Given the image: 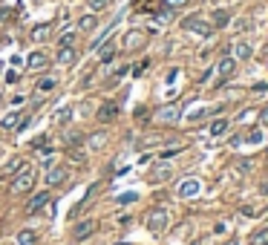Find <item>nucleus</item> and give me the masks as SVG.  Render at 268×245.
Masks as SVG:
<instances>
[{"mask_svg": "<svg viewBox=\"0 0 268 245\" xmlns=\"http://www.w3.org/2000/svg\"><path fill=\"white\" fill-rule=\"evenodd\" d=\"M35 182H38V170L29 167V164H23L15 173V179H12V194H29L35 188Z\"/></svg>", "mask_w": 268, "mask_h": 245, "instance_id": "nucleus-1", "label": "nucleus"}, {"mask_svg": "<svg viewBox=\"0 0 268 245\" xmlns=\"http://www.w3.org/2000/svg\"><path fill=\"white\" fill-rule=\"evenodd\" d=\"M144 222H147V231H150V234H165L170 225V211L168 208H150L147 216H144Z\"/></svg>", "mask_w": 268, "mask_h": 245, "instance_id": "nucleus-2", "label": "nucleus"}, {"mask_svg": "<svg viewBox=\"0 0 268 245\" xmlns=\"http://www.w3.org/2000/svg\"><path fill=\"white\" fill-rule=\"evenodd\" d=\"M182 29H187V32H196V35H202V38H211V35H214L211 20H205V17H199V15L184 17V20H182Z\"/></svg>", "mask_w": 268, "mask_h": 245, "instance_id": "nucleus-3", "label": "nucleus"}, {"mask_svg": "<svg viewBox=\"0 0 268 245\" xmlns=\"http://www.w3.org/2000/svg\"><path fill=\"white\" fill-rule=\"evenodd\" d=\"M176 194H179V199H193V196L202 194V182L199 179H182L179 182V188H176Z\"/></svg>", "mask_w": 268, "mask_h": 245, "instance_id": "nucleus-4", "label": "nucleus"}, {"mask_svg": "<svg viewBox=\"0 0 268 245\" xmlns=\"http://www.w3.org/2000/svg\"><path fill=\"white\" fill-rule=\"evenodd\" d=\"M179 113H182L179 104H165V107L156 113V121H159V124H176V121H179Z\"/></svg>", "mask_w": 268, "mask_h": 245, "instance_id": "nucleus-5", "label": "nucleus"}, {"mask_svg": "<svg viewBox=\"0 0 268 245\" xmlns=\"http://www.w3.org/2000/svg\"><path fill=\"white\" fill-rule=\"evenodd\" d=\"M95 118H98L101 124L116 121V118H118V104H116V101H104V104L98 107V113H95Z\"/></svg>", "mask_w": 268, "mask_h": 245, "instance_id": "nucleus-6", "label": "nucleus"}, {"mask_svg": "<svg viewBox=\"0 0 268 245\" xmlns=\"http://www.w3.org/2000/svg\"><path fill=\"white\" fill-rule=\"evenodd\" d=\"M46 208H49V194L44 191V194H38V196H32V199H29V205H26V213H29V216H38V213L46 211Z\"/></svg>", "mask_w": 268, "mask_h": 245, "instance_id": "nucleus-7", "label": "nucleus"}, {"mask_svg": "<svg viewBox=\"0 0 268 245\" xmlns=\"http://www.w3.org/2000/svg\"><path fill=\"white\" fill-rule=\"evenodd\" d=\"M144 41H147V38H144L141 29H130V32L124 35V44H121V47L127 49V52H135L138 47H144Z\"/></svg>", "mask_w": 268, "mask_h": 245, "instance_id": "nucleus-8", "label": "nucleus"}, {"mask_svg": "<svg viewBox=\"0 0 268 245\" xmlns=\"http://www.w3.org/2000/svg\"><path fill=\"white\" fill-rule=\"evenodd\" d=\"M95 228H98V225H95V219H84V222H78V225L72 228V240H78V243H81V240H87Z\"/></svg>", "mask_w": 268, "mask_h": 245, "instance_id": "nucleus-9", "label": "nucleus"}, {"mask_svg": "<svg viewBox=\"0 0 268 245\" xmlns=\"http://www.w3.org/2000/svg\"><path fill=\"white\" fill-rule=\"evenodd\" d=\"M67 179V167H61V164H55L46 170V188H55V185H61V182Z\"/></svg>", "mask_w": 268, "mask_h": 245, "instance_id": "nucleus-10", "label": "nucleus"}, {"mask_svg": "<svg viewBox=\"0 0 268 245\" xmlns=\"http://www.w3.org/2000/svg\"><path fill=\"white\" fill-rule=\"evenodd\" d=\"M231 52H234V55H231L234 61H248V58H251V55H254V49L248 47L245 41H236L234 47H231Z\"/></svg>", "mask_w": 268, "mask_h": 245, "instance_id": "nucleus-11", "label": "nucleus"}, {"mask_svg": "<svg viewBox=\"0 0 268 245\" xmlns=\"http://www.w3.org/2000/svg\"><path fill=\"white\" fill-rule=\"evenodd\" d=\"M234 69H236V61L231 58V55H228V58H222L219 66H217V72H219V78H222V81H228V78L234 75Z\"/></svg>", "mask_w": 268, "mask_h": 245, "instance_id": "nucleus-12", "label": "nucleus"}, {"mask_svg": "<svg viewBox=\"0 0 268 245\" xmlns=\"http://www.w3.org/2000/svg\"><path fill=\"white\" fill-rule=\"evenodd\" d=\"M75 61H78V52H75V47H61V49H58V64L72 66Z\"/></svg>", "mask_w": 268, "mask_h": 245, "instance_id": "nucleus-13", "label": "nucleus"}, {"mask_svg": "<svg viewBox=\"0 0 268 245\" xmlns=\"http://www.w3.org/2000/svg\"><path fill=\"white\" fill-rule=\"evenodd\" d=\"M23 156H12V159H9V162H6V167H3V170H0V173H3V176H6V179H12V176H15L17 170H20V167H23Z\"/></svg>", "mask_w": 268, "mask_h": 245, "instance_id": "nucleus-14", "label": "nucleus"}, {"mask_svg": "<svg viewBox=\"0 0 268 245\" xmlns=\"http://www.w3.org/2000/svg\"><path fill=\"white\" fill-rule=\"evenodd\" d=\"M26 64H29V69H46V64H49V58H46V52H32Z\"/></svg>", "mask_w": 268, "mask_h": 245, "instance_id": "nucleus-15", "label": "nucleus"}, {"mask_svg": "<svg viewBox=\"0 0 268 245\" xmlns=\"http://www.w3.org/2000/svg\"><path fill=\"white\" fill-rule=\"evenodd\" d=\"M49 35H52V26H49V23H38V26L32 29V41H35V44H44Z\"/></svg>", "mask_w": 268, "mask_h": 245, "instance_id": "nucleus-16", "label": "nucleus"}, {"mask_svg": "<svg viewBox=\"0 0 268 245\" xmlns=\"http://www.w3.org/2000/svg\"><path fill=\"white\" fill-rule=\"evenodd\" d=\"M98 58H101V64H110V61L116 58V44H113V41H107V44L98 49Z\"/></svg>", "mask_w": 268, "mask_h": 245, "instance_id": "nucleus-17", "label": "nucleus"}, {"mask_svg": "<svg viewBox=\"0 0 268 245\" xmlns=\"http://www.w3.org/2000/svg\"><path fill=\"white\" fill-rule=\"evenodd\" d=\"M228 20H231L228 12H225V9H217V12L211 15V26H214V29H222V26H228Z\"/></svg>", "mask_w": 268, "mask_h": 245, "instance_id": "nucleus-18", "label": "nucleus"}, {"mask_svg": "<svg viewBox=\"0 0 268 245\" xmlns=\"http://www.w3.org/2000/svg\"><path fill=\"white\" fill-rule=\"evenodd\" d=\"M55 78H52V75H46V78H41V81L35 84V93H38V96H44V93H52V90H55Z\"/></svg>", "mask_w": 268, "mask_h": 245, "instance_id": "nucleus-19", "label": "nucleus"}, {"mask_svg": "<svg viewBox=\"0 0 268 245\" xmlns=\"http://www.w3.org/2000/svg\"><path fill=\"white\" fill-rule=\"evenodd\" d=\"M95 26H98V17H95V12H92V15H84L81 20H78V29H81V32H92Z\"/></svg>", "mask_w": 268, "mask_h": 245, "instance_id": "nucleus-20", "label": "nucleus"}, {"mask_svg": "<svg viewBox=\"0 0 268 245\" xmlns=\"http://www.w3.org/2000/svg\"><path fill=\"white\" fill-rule=\"evenodd\" d=\"M32 147H35V150H38V153H46V156H49V153H52L49 136H38V139H35V142H32Z\"/></svg>", "mask_w": 268, "mask_h": 245, "instance_id": "nucleus-21", "label": "nucleus"}, {"mask_svg": "<svg viewBox=\"0 0 268 245\" xmlns=\"http://www.w3.org/2000/svg\"><path fill=\"white\" fill-rule=\"evenodd\" d=\"M104 145H107V133H92L87 139V147H92V150H101Z\"/></svg>", "mask_w": 268, "mask_h": 245, "instance_id": "nucleus-22", "label": "nucleus"}, {"mask_svg": "<svg viewBox=\"0 0 268 245\" xmlns=\"http://www.w3.org/2000/svg\"><path fill=\"white\" fill-rule=\"evenodd\" d=\"M17 121H20V113H9L0 121V130H17Z\"/></svg>", "mask_w": 268, "mask_h": 245, "instance_id": "nucleus-23", "label": "nucleus"}, {"mask_svg": "<svg viewBox=\"0 0 268 245\" xmlns=\"http://www.w3.org/2000/svg\"><path fill=\"white\" fill-rule=\"evenodd\" d=\"M156 167H159V170H153V173H150V179H153V182H159V179H168V176H170V164H168V162L156 164Z\"/></svg>", "mask_w": 268, "mask_h": 245, "instance_id": "nucleus-24", "label": "nucleus"}, {"mask_svg": "<svg viewBox=\"0 0 268 245\" xmlns=\"http://www.w3.org/2000/svg\"><path fill=\"white\" fill-rule=\"evenodd\" d=\"M69 118H72V107H61L58 113L52 115V121H55V124H67Z\"/></svg>", "mask_w": 268, "mask_h": 245, "instance_id": "nucleus-25", "label": "nucleus"}, {"mask_svg": "<svg viewBox=\"0 0 268 245\" xmlns=\"http://www.w3.org/2000/svg\"><path fill=\"white\" fill-rule=\"evenodd\" d=\"M251 245H268V228H260L251 234V240H248Z\"/></svg>", "mask_w": 268, "mask_h": 245, "instance_id": "nucleus-26", "label": "nucleus"}, {"mask_svg": "<svg viewBox=\"0 0 268 245\" xmlns=\"http://www.w3.org/2000/svg\"><path fill=\"white\" fill-rule=\"evenodd\" d=\"M222 133H228V118H217L211 124V136H222Z\"/></svg>", "mask_w": 268, "mask_h": 245, "instance_id": "nucleus-27", "label": "nucleus"}, {"mask_svg": "<svg viewBox=\"0 0 268 245\" xmlns=\"http://www.w3.org/2000/svg\"><path fill=\"white\" fill-rule=\"evenodd\" d=\"M38 243V237H35L32 231H20L17 234V245H35Z\"/></svg>", "mask_w": 268, "mask_h": 245, "instance_id": "nucleus-28", "label": "nucleus"}, {"mask_svg": "<svg viewBox=\"0 0 268 245\" xmlns=\"http://www.w3.org/2000/svg\"><path fill=\"white\" fill-rule=\"evenodd\" d=\"M64 139H67L69 147H75V145H81V142H84V136H81L78 130H67V136H64Z\"/></svg>", "mask_w": 268, "mask_h": 245, "instance_id": "nucleus-29", "label": "nucleus"}, {"mask_svg": "<svg viewBox=\"0 0 268 245\" xmlns=\"http://www.w3.org/2000/svg\"><path fill=\"white\" fill-rule=\"evenodd\" d=\"M110 6V0H89V9L92 12H101V9H107Z\"/></svg>", "mask_w": 268, "mask_h": 245, "instance_id": "nucleus-30", "label": "nucleus"}, {"mask_svg": "<svg viewBox=\"0 0 268 245\" xmlns=\"http://www.w3.org/2000/svg\"><path fill=\"white\" fill-rule=\"evenodd\" d=\"M245 142H248V145H260V142H263V133H260V130L248 133V136H245Z\"/></svg>", "mask_w": 268, "mask_h": 245, "instance_id": "nucleus-31", "label": "nucleus"}, {"mask_svg": "<svg viewBox=\"0 0 268 245\" xmlns=\"http://www.w3.org/2000/svg\"><path fill=\"white\" fill-rule=\"evenodd\" d=\"M75 44V32H64L61 35V47H72Z\"/></svg>", "mask_w": 268, "mask_h": 245, "instance_id": "nucleus-32", "label": "nucleus"}, {"mask_svg": "<svg viewBox=\"0 0 268 245\" xmlns=\"http://www.w3.org/2000/svg\"><path fill=\"white\" fill-rule=\"evenodd\" d=\"M138 199V194H121L118 196V205H130V202H135Z\"/></svg>", "mask_w": 268, "mask_h": 245, "instance_id": "nucleus-33", "label": "nucleus"}, {"mask_svg": "<svg viewBox=\"0 0 268 245\" xmlns=\"http://www.w3.org/2000/svg\"><path fill=\"white\" fill-rule=\"evenodd\" d=\"M162 3H165L168 9H179V6H184V3H187V0H162Z\"/></svg>", "mask_w": 268, "mask_h": 245, "instance_id": "nucleus-34", "label": "nucleus"}, {"mask_svg": "<svg viewBox=\"0 0 268 245\" xmlns=\"http://www.w3.org/2000/svg\"><path fill=\"white\" fill-rule=\"evenodd\" d=\"M251 118H257V113H254V110H245V113L239 115V121H242V124H248Z\"/></svg>", "mask_w": 268, "mask_h": 245, "instance_id": "nucleus-35", "label": "nucleus"}, {"mask_svg": "<svg viewBox=\"0 0 268 245\" xmlns=\"http://www.w3.org/2000/svg\"><path fill=\"white\" fill-rule=\"evenodd\" d=\"M144 118H147V110H144V107H138V110H135V121H144Z\"/></svg>", "mask_w": 268, "mask_h": 245, "instance_id": "nucleus-36", "label": "nucleus"}, {"mask_svg": "<svg viewBox=\"0 0 268 245\" xmlns=\"http://www.w3.org/2000/svg\"><path fill=\"white\" fill-rule=\"evenodd\" d=\"M0 20H12V9H0Z\"/></svg>", "mask_w": 268, "mask_h": 245, "instance_id": "nucleus-37", "label": "nucleus"}, {"mask_svg": "<svg viewBox=\"0 0 268 245\" xmlns=\"http://www.w3.org/2000/svg\"><path fill=\"white\" fill-rule=\"evenodd\" d=\"M6 81H9V84L17 81V72H15V69H12V72H6Z\"/></svg>", "mask_w": 268, "mask_h": 245, "instance_id": "nucleus-38", "label": "nucleus"}, {"mask_svg": "<svg viewBox=\"0 0 268 245\" xmlns=\"http://www.w3.org/2000/svg\"><path fill=\"white\" fill-rule=\"evenodd\" d=\"M260 124H268V107L263 110V113H260Z\"/></svg>", "mask_w": 268, "mask_h": 245, "instance_id": "nucleus-39", "label": "nucleus"}, {"mask_svg": "<svg viewBox=\"0 0 268 245\" xmlns=\"http://www.w3.org/2000/svg\"><path fill=\"white\" fill-rule=\"evenodd\" d=\"M116 245H130V243H116Z\"/></svg>", "mask_w": 268, "mask_h": 245, "instance_id": "nucleus-40", "label": "nucleus"}, {"mask_svg": "<svg viewBox=\"0 0 268 245\" xmlns=\"http://www.w3.org/2000/svg\"><path fill=\"white\" fill-rule=\"evenodd\" d=\"M0 101H3V96H0Z\"/></svg>", "mask_w": 268, "mask_h": 245, "instance_id": "nucleus-41", "label": "nucleus"}]
</instances>
